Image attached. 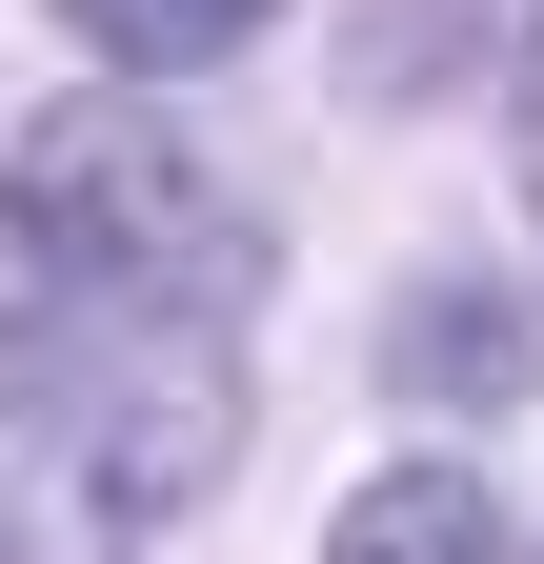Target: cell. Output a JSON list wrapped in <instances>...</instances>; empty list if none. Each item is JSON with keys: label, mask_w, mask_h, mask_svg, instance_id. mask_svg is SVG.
I'll return each mask as SVG.
<instances>
[{"label": "cell", "mask_w": 544, "mask_h": 564, "mask_svg": "<svg viewBox=\"0 0 544 564\" xmlns=\"http://www.w3.org/2000/svg\"><path fill=\"white\" fill-rule=\"evenodd\" d=\"M242 364L222 323H81L61 364L0 383V564H142L162 524L222 505Z\"/></svg>", "instance_id": "obj_1"}, {"label": "cell", "mask_w": 544, "mask_h": 564, "mask_svg": "<svg viewBox=\"0 0 544 564\" xmlns=\"http://www.w3.org/2000/svg\"><path fill=\"white\" fill-rule=\"evenodd\" d=\"M0 242H21L61 303H101V323H202V303L262 282V242L222 223V182H202V141L142 82H81V101H41L0 141Z\"/></svg>", "instance_id": "obj_2"}, {"label": "cell", "mask_w": 544, "mask_h": 564, "mask_svg": "<svg viewBox=\"0 0 544 564\" xmlns=\"http://www.w3.org/2000/svg\"><path fill=\"white\" fill-rule=\"evenodd\" d=\"M383 364L424 383V403H544V303H504V282H424Z\"/></svg>", "instance_id": "obj_3"}, {"label": "cell", "mask_w": 544, "mask_h": 564, "mask_svg": "<svg viewBox=\"0 0 544 564\" xmlns=\"http://www.w3.org/2000/svg\"><path fill=\"white\" fill-rule=\"evenodd\" d=\"M323 564H504V484L485 464H383L344 524H323Z\"/></svg>", "instance_id": "obj_4"}, {"label": "cell", "mask_w": 544, "mask_h": 564, "mask_svg": "<svg viewBox=\"0 0 544 564\" xmlns=\"http://www.w3.org/2000/svg\"><path fill=\"white\" fill-rule=\"evenodd\" d=\"M61 21H81L121 82H202V61H242L262 21H283V0H61Z\"/></svg>", "instance_id": "obj_5"}, {"label": "cell", "mask_w": 544, "mask_h": 564, "mask_svg": "<svg viewBox=\"0 0 544 564\" xmlns=\"http://www.w3.org/2000/svg\"><path fill=\"white\" fill-rule=\"evenodd\" d=\"M524 202H544V41H524Z\"/></svg>", "instance_id": "obj_6"}]
</instances>
